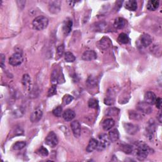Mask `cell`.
<instances>
[{"mask_svg":"<svg viewBox=\"0 0 162 162\" xmlns=\"http://www.w3.org/2000/svg\"><path fill=\"white\" fill-rule=\"evenodd\" d=\"M110 139L109 136L107 134H103L99 136V140L98 141L97 149L98 151H103L106 148L110 145Z\"/></svg>","mask_w":162,"mask_h":162,"instance_id":"obj_3","label":"cell"},{"mask_svg":"<svg viewBox=\"0 0 162 162\" xmlns=\"http://www.w3.org/2000/svg\"><path fill=\"white\" fill-rule=\"evenodd\" d=\"M156 106H157V107L158 108V109H161V99L160 98H157V100H156L155 101V103Z\"/></svg>","mask_w":162,"mask_h":162,"instance_id":"obj_39","label":"cell"},{"mask_svg":"<svg viewBox=\"0 0 162 162\" xmlns=\"http://www.w3.org/2000/svg\"><path fill=\"white\" fill-rule=\"evenodd\" d=\"M126 133L130 135H134L139 131V127L137 125L130 123H125L124 124Z\"/></svg>","mask_w":162,"mask_h":162,"instance_id":"obj_7","label":"cell"},{"mask_svg":"<svg viewBox=\"0 0 162 162\" xmlns=\"http://www.w3.org/2000/svg\"><path fill=\"white\" fill-rule=\"evenodd\" d=\"M70 127L74 136L76 137H79L81 134V127L79 122L77 121H72L71 122Z\"/></svg>","mask_w":162,"mask_h":162,"instance_id":"obj_8","label":"cell"},{"mask_svg":"<svg viewBox=\"0 0 162 162\" xmlns=\"http://www.w3.org/2000/svg\"><path fill=\"white\" fill-rule=\"evenodd\" d=\"M125 8L129 11H136L137 8V3L134 0H130L125 3Z\"/></svg>","mask_w":162,"mask_h":162,"instance_id":"obj_20","label":"cell"},{"mask_svg":"<svg viewBox=\"0 0 162 162\" xmlns=\"http://www.w3.org/2000/svg\"><path fill=\"white\" fill-rule=\"evenodd\" d=\"M50 11L52 14H58L61 10V2L54 1L51 2L49 5Z\"/></svg>","mask_w":162,"mask_h":162,"instance_id":"obj_12","label":"cell"},{"mask_svg":"<svg viewBox=\"0 0 162 162\" xmlns=\"http://www.w3.org/2000/svg\"><path fill=\"white\" fill-rule=\"evenodd\" d=\"M158 119L160 123H161V113L159 114V116H158Z\"/></svg>","mask_w":162,"mask_h":162,"instance_id":"obj_41","label":"cell"},{"mask_svg":"<svg viewBox=\"0 0 162 162\" xmlns=\"http://www.w3.org/2000/svg\"><path fill=\"white\" fill-rule=\"evenodd\" d=\"M155 132V124L153 121H149L146 127V133L149 138H152Z\"/></svg>","mask_w":162,"mask_h":162,"instance_id":"obj_19","label":"cell"},{"mask_svg":"<svg viewBox=\"0 0 162 162\" xmlns=\"http://www.w3.org/2000/svg\"><path fill=\"white\" fill-rule=\"evenodd\" d=\"M64 51H65V46H64L63 44L59 45L58 46L57 50V56L58 57V58H61L63 56V53H64Z\"/></svg>","mask_w":162,"mask_h":162,"instance_id":"obj_35","label":"cell"},{"mask_svg":"<svg viewBox=\"0 0 162 162\" xmlns=\"http://www.w3.org/2000/svg\"><path fill=\"white\" fill-rule=\"evenodd\" d=\"M88 106L91 109H96L98 106V101L96 99H90L88 102Z\"/></svg>","mask_w":162,"mask_h":162,"instance_id":"obj_34","label":"cell"},{"mask_svg":"<svg viewBox=\"0 0 162 162\" xmlns=\"http://www.w3.org/2000/svg\"><path fill=\"white\" fill-rule=\"evenodd\" d=\"M125 26V20L121 17H118L114 22V27L118 29H122Z\"/></svg>","mask_w":162,"mask_h":162,"instance_id":"obj_24","label":"cell"},{"mask_svg":"<svg viewBox=\"0 0 162 162\" xmlns=\"http://www.w3.org/2000/svg\"><path fill=\"white\" fill-rule=\"evenodd\" d=\"M139 41H140V43L142 45V46L146 47L152 43L153 39L149 34H144L141 35Z\"/></svg>","mask_w":162,"mask_h":162,"instance_id":"obj_13","label":"cell"},{"mask_svg":"<svg viewBox=\"0 0 162 162\" xmlns=\"http://www.w3.org/2000/svg\"><path fill=\"white\" fill-rule=\"evenodd\" d=\"M73 99L74 97L72 96H71L70 94H65L62 99V101L64 105H69L73 101Z\"/></svg>","mask_w":162,"mask_h":162,"instance_id":"obj_31","label":"cell"},{"mask_svg":"<svg viewBox=\"0 0 162 162\" xmlns=\"http://www.w3.org/2000/svg\"><path fill=\"white\" fill-rule=\"evenodd\" d=\"M62 111H63L62 107L61 106H58L53 110V114L57 117H60L62 116Z\"/></svg>","mask_w":162,"mask_h":162,"instance_id":"obj_33","label":"cell"},{"mask_svg":"<svg viewBox=\"0 0 162 162\" xmlns=\"http://www.w3.org/2000/svg\"><path fill=\"white\" fill-rule=\"evenodd\" d=\"M56 94H57V85L53 84L49 89L48 93H47V96L51 97Z\"/></svg>","mask_w":162,"mask_h":162,"instance_id":"obj_36","label":"cell"},{"mask_svg":"<svg viewBox=\"0 0 162 162\" xmlns=\"http://www.w3.org/2000/svg\"><path fill=\"white\" fill-rule=\"evenodd\" d=\"M48 19L46 17L39 16L35 17L32 22L33 29L37 31H42L48 26Z\"/></svg>","mask_w":162,"mask_h":162,"instance_id":"obj_2","label":"cell"},{"mask_svg":"<svg viewBox=\"0 0 162 162\" xmlns=\"http://www.w3.org/2000/svg\"><path fill=\"white\" fill-rule=\"evenodd\" d=\"M60 78V76H59V74L57 70H54L51 77V80L52 83H56L59 81V79Z\"/></svg>","mask_w":162,"mask_h":162,"instance_id":"obj_30","label":"cell"},{"mask_svg":"<svg viewBox=\"0 0 162 162\" xmlns=\"http://www.w3.org/2000/svg\"><path fill=\"white\" fill-rule=\"evenodd\" d=\"M144 100L146 103L153 105L155 103V101L157 100V96L154 93L151 91H148L146 93L145 95V98H144Z\"/></svg>","mask_w":162,"mask_h":162,"instance_id":"obj_14","label":"cell"},{"mask_svg":"<svg viewBox=\"0 0 162 162\" xmlns=\"http://www.w3.org/2000/svg\"><path fill=\"white\" fill-rule=\"evenodd\" d=\"M97 146H98V141L93 138V139L89 141V142L86 148V151L89 153H91L94 151V150L97 148Z\"/></svg>","mask_w":162,"mask_h":162,"instance_id":"obj_21","label":"cell"},{"mask_svg":"<svg viewBox=\"0 0 162 162\" xmlns=\"http://www.w3.org/2000/svg\"><path fill=\"white\" fill-rule=\"evenodd\" d=\"M117 40L120 44H128L130 41V39H129V36L125 33L120 34Z\"/></svg>","mask_w":162,"mask_h":162,"instance_id":"obj_25","label":"cell"},{"mask_svg":"<svg viewBox=\"0 0 162 162\" xmlns=\"http://www.w3.org/2000/svg\"><path fill=\"white\" fill-rule=\"evenodd\" d=\"M22 84L23 89L26 93H29L32 89V81L30 76L28 74L23 75L22 78Z\"/></svg>","mask_w":162,"mask_h":162,"instance_id":"obj_6","label":"cell"},{"mask_svg":"<svg viewBox=\"0 0 162 162\" xmlns=\"http://www.w3.org/2000/svg\"><path fill=\"white\" fill-rule=\"evenodd\" d=\"M118 110L117 109H114V108H110V109H107V110L106 111L108 115L110 116H113L117 115V113H118Z\"/></svg>","mask_w":162,"mask_h":162,"instance_id":"obj_37","label":"cell"},{"mask_svg":"<svg viewBox=\"0 0 162 162\" xmlns=\"http://www.w3.org/2000/svg\"><path fill=\"white\" fill-rule=\"evenodd\" d=\"M23 60L22 54L20 52H16L9 58V63L12 66H18L22 63Z\"/></svg>","mask_w":162,"mask_h":162,"instance_id":"obj_5","label":"cell"},{"mask_svg":"<svg viewBox=\"0 0 162 162\" xmlns=\"http://www.w3.org/2000/svg\"><path fill=\"white\" fill-rule=\"evenodd\" d=\"M43 116V111L41 109H35L31 115V117H30V120L32 122H39L41 118Z\"/></svg>","mask_w":162,"mask_h":162,"instance_id":"obj_11","label":"cell"},{"mask_svg":"<svg viewBox=\"0 0 162 162\" xmlns=\"http://www.w3.org/2000/svg\"><path fill=\"white\" fill-rule=\"evenodd\" d=\"M5 61V57L4 55L2 54L1 55V66H2V67H3Z\"/></svg>","mask_w":162,"mask_h":162,"instance_id":"obj_40","label":"cell"},{"mask_svg":"<svg viewBox=\"0 0 162 162\" xmlns=\"http://www.w3.org/2000/svg\"><path fill=\"white\" fill-rule=\"evenodd\" d=\"M121 148L122 151L126 154H130L133 151V146L129 145H126V144L122 145L121 146Z\"/></svg>","mask_w":162,"mask_h":162,"instance_id":"obj_27","label":"cell"},{"mask_svg":"<svg viewBox=\"0 0 162 162\" xmlns=\"http://www.w3.org/2000/svg\"><path fill=\"white\" fill-rule=\"evenodd\" d=\"M37 153L40 155L42 156V157H47V155H48L49 153L48 151H47V149L46 148H45L43 146L40 147L37 151Z\"/></svg>","mask_w":162,"mask_h":162,"instance_id":"obj_32","label":"cell"},{"mask_svg":"<svg viewBox=\"0 0 162 162\" xmlns=\"http://www.w3.org/2000/svg\"><path fill=\"white\" fill-rule=\"evenodd\" d=\"M160 2L155 0H150L147 4V9L149 11H155L159 7Z\"/></svg>","mask_w":162,"mask_h":162,"instance_id":"obj_22","label":"cell"},{"mask_svg":"<svg viewBox=\"0 0 162 162\" xmlns=\"http://www.w3.org/2000/svg\"><path fill=\"white\" fill-rule=\"evenodd\" d=\"M114 102H115V100L113 98L111 97H108L106 98L104 100V103L105 105H108V106H112L114 104Z\"/></svg>","mask_w":162,"mask_h":162,"instance_id":"obj_38","label":"cell"},{"mask_svg":"<svg viewBox=\"0 0 162 162\" xmlns=\"http://www.w3.org/2000/svg\"><path fill=\"white\" fill-rule=\"evenodd\" d=\"M150 106L151 105L146 103L145 101L139 102L137 105V109L142 113L149 114L152 112V108Z\"/></svg>","mask_w":162,"mask_h":162,"instance_id":"obj_9","label":"cell"},{"mask_svg":"<svg viewBox=\"0 0 162 162\" xmlns=\"http://www.w3.org/2000/svg\"><path fill=\"white\" fill-rule=\"evenodd\" d=\"M115 125V121L112 118H106L102 123V127L105 130H110Z\"/></svg>","mask_w":162,"mask_h":162,"instance_id":"obj_18","label":"cell"},{"mask_svg":"<svg viewBox=\"0 0 162 162\" xmlns=\"http://www.w3.org/2000/svg\"><path fill=\"white\" fill-rule=\"evenodd\" d=\"M72 25L73 22L72 19L67 18L64 22L63 26V31L65 34V35H68L72 31Z\"/></svg>","mask_w":162,"mask_h":162,"instance_id":"obj_15","label":"cell"},{"mask_svg":"<svg viewBox=\"0 0 162 162\" xmlns=\"http://www.w3.org/2000/svg\"><path fill=\"white\" fill-rule=\"evenodd\" d=\"M62 116H63V118L65 121H67V122H70V121H72V120L75 118V113L72 110L67 109L63 112Z\"/></svg>","mask_w":162,"mask_h":162,"instance_id":"obj_17","label":"cell"},{"mask_svg":"<svg viewBox=\"0 0 162 162\" xmlns=\"http://www.w3.org/2000/svg\"><path fill=\"white\" fill-rule=\"evenodd\" d=\"M112 45V41L109 38H103L98 43V46L100 49L106 50Z\"/></svg>","mask_w":162,"mask_h":162,"instance_id":"obj_16","label":"cell"},{"mask_svg":"<svg viewBox=\"0 0 162 162\" xmlns=\"http://www.w3.org/2000/svg\"><path fill=\"white\" fill-rule=\"evenodd\" d=\"M97 54L93 50H87L83 53L82 59L84 61H92L96 59Z\"/></svg>","mask_w":162,"mask_h":162,"instance_id":"obj_10","label":"cell"},{"mask_svg":"<svg viewBox=\"0 0 162 162\" xmlns=\"http://www.w3.org/2000/svg\"><path fill=\"white\" fill-rule=\"evenodd\" d=\"M109 136L111 142H115L119 139V133L118 130L116 129H113L109 132Z\"/></svg>","mask_w":162,"mask_h":162,"instance_id":"obj_23","label":"cell"},{"mask_svg":"<svg viewBox=\"0 0 162 162\" xmlns=\"http://www.w3.org/2000/svg\"><path fill=\"white\" fill-rule=\"evenodd\" d=\"M129 117L130 119L135 120V121H139V120H141L142 118V117L140 114L135 111H130Z\"/></svg>","mask_w":162,"mask_h":162,"instance_id":"obj_29","label":"cell"},{"mask_svg":"<svg viewBox=\"0 0 162 162\" xmlns=\"http://www.w3.org/2000/svg\"><path fill=\"white\" fill-rule=\"evenodd\" d=\"M58 143V139L57 136L54 132L51 131L47 134L45 139V144L51 148L55 147Z\"/></svg>","mask_w":162,"mask_h":162,"instance_id":"obj_4","label":"cell"},{"mask_svg":"<svg viewBox=\"0 0 162 162\" xmlns=\"http://www.w3.org/2000/svg\"><path fill=\"white\" fill-rule=\"evenodd\" d=\"M26 146V142L25 141H18L13 145V149L20 150Z\"/></svg>","mask_w":162,"mask_h":162,"instance_id":"obj_28","label":"cell"},{"mask_svg":"<svg viewBox=\"0 0 162 162\" xmlns=\"http://www.w3.org/2000/svg\"><path fill=\"white\" fill-rule=\"evenodd\" d=\"M65 60L69 63L74 62L75 60V57L71 52H66L65 54Z\"/></svg>","mask_w":162,"mask_h":162,"instance_id":"obj_26","label":"cell"},{"mask_svg":"<svg viewBox=\"0 0 162 162\" xmlns=\"http://www.w3.org/2000/svg\"><path fill=\"white\" fill-rule=\"evenodd\" d=\"M136 156L138 160L141 161L146 158L149 152V148L146 143L139 142L137 144Z\"/></svg>","mask_w":162,"mask_h":162,"instance_id":"obj_1","label":"cell"}]
</instances>
